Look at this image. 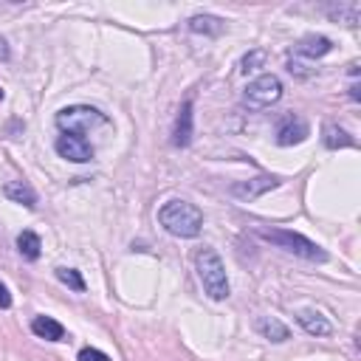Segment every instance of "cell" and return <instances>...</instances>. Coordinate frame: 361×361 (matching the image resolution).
Returning <instances> with one entry per match:
<instances>
[{"instance_id":"cell-6","label":"cell","mask_w":361,"mask_h":361,"mask_svg":"<svg viewBox=\"0 0 361 361\" xmlns=\"http://www.w3.org/2000/svg\"><path fill=\"white\" fill-rule=\"evenodd\" d=\"M308 136H311V128H308V122H305L302 116L288 113V116L280 118V125H277V144H282V147L302 144Z\"/></svg>"},{"instance_id":"cell-5","label":"cell","mask_w":361,"mask_h":361,"mask_svg":"<svg viewBox=\"0 0 361 361\" xmlns=\"http://www.w3.org/2000/svg\"><path fill=\"white\" fill-rule=\"evenodd\" d=\"M280 99H282V82H280V76H274V74L257 76L254 82H249V88H246V93H243V104H249V107H254V110H266V107L277 104Z\"/></svg>"},{"instance_id":"cell-10","label":"cell","mask_w":361,"mask_h":361,"mask_svg":"<svg viewBox=\"0 0 361 361\" xmlns=\"http://www.w3.org/2000/svg\"><path fill=\"white\" fill-rule=\"evenodd\" d=\"M297 322H299L302 330L311 333V336H330V333H333V325H330L319 311H299V313H297Z\"/></svg>"},{"instance_id":"cell-7","label":"cell","mask_w":361,"mask_h":361,"mask_svg":"<svg viewBox=\"0 0 361 361\" xmlns=\"http://www.w3.org/2000/svg\"><path fill=\"white\" fill-rule=\"evenodd\" d=\"M54 147H57V153H60L62 158H68V161H74V164H88V161L93 158V147H90L82 136H74V133H62Z\"/></svg>"},{"instance_id":"cell-4","label":"cell","mask_w":361,"mask_h":361,"mask_svg":"<svg viewBox=\"0 0 361 361\" xmlns=\"http://www.w3.org/2000/svg\"><path fill=\"white\" fill-rule=\"evenodd\" d=\"M57 125L65 130V133H74V136H85L96 128H104L107 118L104 113H99L96 107H88V104H74V107H65L57 113Z\"/></svg>"},{"instance_id":"cell-1","label":"cell","mask_w":361,"mask_h":361,"mask_svg":"<svg viewBox=\"0 0 361 361\" xmlns=\"http://www.w3.org/2000/svg\"><path fill=\"white\" fill-rule=\"evenodd\" d=\"M254 234L263 237L266 243L288 252V254H297L308 263H325L327 260V252L322 246H316L313 240L297 234V231H288V229H268V226H254Z\"/></svg>"},{"instance_id":"cell-3","label":"cell","mask_w":361,"mask_h":361,"mask_svg":"<svg viewBox=\"0 0 361 361\" xmlns=\"http://www.w3.org/2000/svg\"><path fill=\"white\" fill-rule=\"evenodd\" d=\"M195 268H198V277L203 282V291L212 297V299H226L229 297V277H226V266L220 260V254L214 249H200L198 257H195Z\"/></svg>"},{"instance_id":"cell-14","label":"cell","mask_w":361,"mask_h":361,"mask_svg":"<svg viewBox=\"0 0 361 361\" xmlns=\"http://www.w3.org/2000/svg\"><path fill=\"white\" fill-rule=\"evenodd\" d=\"M32 330H34L40 339H48V341H62V336H65V327H62L57 319H51V316H37V319L32 322Z\"/></svg>"},{"instance_id":"cell-21","label":"cell","mask_w":361,"mask_h":361,"mask_svg":"<svg viewBox=\"0 0 361 361\" xmlns=\"http://www.w3.org/2000/svg\"><path fill=\"white\" fill-rule=\"evenodd\" d=\"M79 361H110V355H107V353H102V350L85 347V350H79Z\"/></svg>"},{"instance_id":"cell-11","label":"cell","mask_w":361,"mask_h":361,"mask_svg":"<svg viewBox=\"0 0 361 361\" xmlns=\"http://www.w3.org/2000/svg\"><path fill=\"white\" fill-rule=\"evenodd\" d=\"M333 48V43L327 40V37H319V34H308V37H302L299 43H297V54H302V57H308V60H319V57H325L327 51Z\"/></svg>"},{"instance_id":"cell-24","label":"cell","mask_w":361,"mask_h":361,"mask_svg":"<svg viewBox=\"0 0 361 361\" xmlns=\"http://www.w3.org/2000/svg\"><path fill=\"white\" fill-rule=\"evenodd\" d=\"M350 96H353V99H355V102H358V99H361V93H358V85H353V88H350Z\"/></svg>"},{"instance_id":"cell-9","label":"cell","mask_w":361,"mask_h":361,"mask_svg":"<svg viewBox=\"0 0 361 361\" xmlns=\"http://www.w3.org/2000/svg\"><path fill=\"white\" fill-rule=\"evenodd\" d=\"M192 142V102L186 99L178 110V118H175V128H172V144L175 147H186Z\"/></svg>"},{"instance_id":"cell-19","label":"cell","mask_w":361,"mask_h":361,"mask_svg":"<svg viewBox=\"0 0 361 361\" xmlns=\"http://www.w3.org/2000/svg\"><path fill=\"white\" fill-rule=\"evenodd\" d=\"M57 280H60L62 285L74 288V291H85V280H82V274L74 271V268H57Z\"/></svg>"},{"instance_id":"cell-23","label":"cell","mask_w":361,"mask_h":361,"mask_svg":"<svg viewBox=\"0 0 361 361\" xmlns=\"http://www.w3.org/2000/svg\"><path fill=\"white\" fill-rule=\"evenodd\" d=\"M6 60H9V43L0 37V62H6Z\"/></svg>"},{"instance_id":"cell-16","label":"cell","mask_w":361,"mask_h":361,"mask_svg":"<svg viewBox=\"0 0 361 361\" xmlns=\"http://www.w3.org/2000/svg\"><path fill=\"white\" fill-rule=\"evenodd\" d=\"M18 249H20V254L26 257V260H40V249H43V243H40V237L32 231V229H26V231H20L18 234Z\"/></svg>"},{"instance_id":"cell-8","label":"cell","mask_w":361,"mask_h":361,"mask_svg":"<svg viewBox=\"0 0 361 361\" xmlns=\"http://www.w3.org/2000/svg\"><path fill=\"white\" fill-rule=\"evenodd\" d=\"M280 184H282V181H280V178H274V175H260V178H252V181H243V184H234V186H231V192H234L237 198L254 200V198H260V195H266V192L277 189Z\"/></svg>"},{"instance_id":"cell-13","label":"cell","mask_w":361,"mask_h":361,"mask_svg":"<svg viewBox=\"0 0 361 361\" xmlns=\"http://www.w3.org/2000/svg\"><path fill=\"white\" fill-rule=\"evenodd\" d=\"M327 15L339 23H347V26H355L358 18H361V4H355V0H344V4H333L327 6Z\"/></svg>"},{"instance_id":"cell-15","label":"cell","mask_w":361,"mask_h":361,"mask_svg":"<svg viewBox=\"0 0 361 361\" xmlns=\"http://www.w3.org/2000/svg\"><path fill=\"white\" fill-rule=\"evenodd\" d=\"M257 330H260L266 339H271V341H288V339H291V330H288L280 319H274V316H260V319H257Z\"/></svg>"},{"instance_id":"cell-2","label":"cell","mask_w":361,"mask_h":361,"mask_svg":"<svg viewBox=\"0 0 361 361\" xmlns=\"http://www.w3.org/2000/svg\"><path fill=\"white\" fill-rule=\"evenodd\" d=\"M158 223L175 237H198L203 226V214L189 200H167L158 209Z\"/></svg>"},{"instance_id":"cell-20","label":"cell","mask_w":361,"mask_h":361,"mask_svg":"<svg viewBox=\"0 0 361 361\" xmlns=\"http://www.w3.org/2000/svg\"><path fill=\"white\" fill-rule=\"evenodd\" d=\"M266 60H268V54H266L263 48H257V51H252V54H246V57H243L240 68H243V74H249V71L263 68V65H266Z\"/></svg>"},{"instance_id":"cell-25","label":"cell","mask_w":361,"mask_h":361,"mask_svg":"<svg viewBox=\"0 0 361 361\" xmlns=\"http://www.w3.org/2000/svg\"><path fill=\"white\" fill-rule=\"evenodd\" d=\"M0 99H4V90H0Z\"/></svg>"},{"instance_id":"cell-18","label":"cell","mask_w":361,"mask_h":361,"mask_svg":"<svg viewBox=\"0 0 361 361\" xmlns=\"http://www.w3.org/2000/svg\"><path fill=\"white\" fill-rule=\"evenodd\" d=\"M325 136V147L327 150H339V147H355V139L347 133V130H341V128H336V125H325V130H322Z\"/></svg>"},{"instance_id":"cell-22","label":"cell","mask_w":361,"mask_h":361,"mask_svg":"<svg viewBox=\"0 0 361 361\" xmlns=\"http://www.w3.org/2000/svg\"><path fill=\"white\" fill-rule=\"evenodd\" d=\"M0 308H12V294L4 282H0Z\"/></svg>"},{"instance_id":"cell-17","label":"cell","mask_w":361,"mask_h":361,"mask_svg":"<svg viewBox=\"0 0 361 361\" xmlns=\"http://www.w3.org/2000/svg\"><path fill=\"white\" fill-rule=\"evenodd\" d=\"M189 29L198 32V34H212V37H217V34H223L226 23H223L220 18H212V15H195V18L189 20Z\"/></svg>"},{"instance_id":"cell-12","label":"cell","mask_w":361,"mask_h":361,"mask_svg":"<svg viewBox=\"0 0 361 361\" xmlns=\"http://www.w3.org/2000/svg\"><path fill=\"white\" fill-rule=\"evenodd\" d=\"M4 192H6V198L15 200V203H23V206H29V209L37 206V192H34L26 181H9V184L4 186Z\"/></svg>"}]
</instances>
